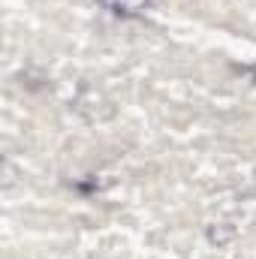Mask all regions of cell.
I'll use <instances>...</instances> for the list:
<instances>
[{"instance_id": "cell-1", "label": "cell", "mask_w": 256, "mask_h": 259, "mask_svg": "<svg viewBox=\"0 0 256 259\" xmlns=\"http://www.w3.org/2000/svg\"><path fill=\"white\" fill-rule=\"evenodd\" d=\"M115 12H139V9H145V3L148 0H106Z\"/></svg>"}]
</instances>
